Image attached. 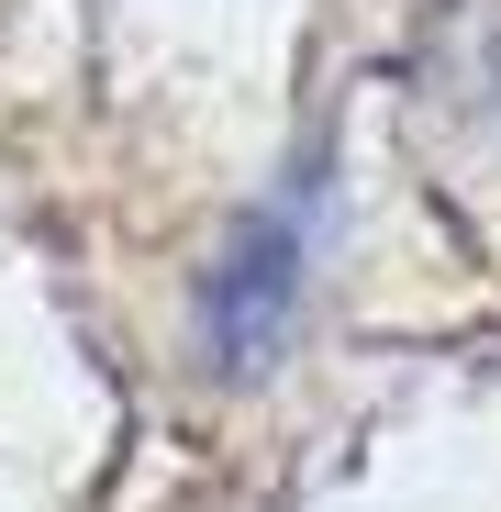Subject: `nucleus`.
<instances>
[{
	"mask_svg": "<svg viewBox=\"0 0 501 512\" xmlns=\"http://www.w3.org/2000/svg\"><path fill=\"white\" fill-rule=\"evenodd\" d=\"M312 201H323V179L301 167V179H290L279 201H257V212L234 223V245L212 256V279H201V346H212V368H257V357L279 346V323H290V301H301Z\"/></svg>",
	"mask_w": 501,
	"mask_h": 512,
	"instance_id": "1",
	"label": "nucleus"
}]
</instances>
